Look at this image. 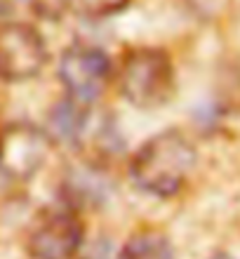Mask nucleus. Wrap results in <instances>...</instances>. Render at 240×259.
<instances>
[{"mask_svg": "<svg viewBox=\"0 0 240 259\" xmlns=\"http://www.w3.org/2000/svg\"><path fill=\"white\" fill-rule=\"evenodd\" d=\"M113 78V66L106 52L87 42H73L59 59V80L73 102H99Z\"/></svg>", "mask_w": 240, "mask_h": 259, "instance_id": "obj_5", "label": "nucleus"}, {"mask_svg": "<svg viewBox=\"0 0 240 259\" xmlns=\"http://www.w3.org/2000/svg\"><path fill=\"white\" fill-rule=\"evenodd\" d=\"M55 149V137L26 120L0 130V175L12 182L35 177Z\"/></svg>", "mask_w": 240, "mask_h": 259, "instance_id": "obj_4", "label": "nucleus"}, {"mask_svg": "<svg viewBox=\"0 0 240 259\" xmlns=\"http://www.w3.org/2000/svg\"><path fill=\"white\" fill-rule=\"evenodd\" d=\"M210 259H233V257H231V254H226V252H214Z\"/></svg>", "mask_w": 240, "mask_h": 259, "instance_id": "obj_9", "label": "nucleus"}, {"mask_svg": "<svg viewBox=\"0 0 240 259\" xmlns=\"http://www.w3.org/2000/svg\"><path fill=\"white\" fill-rule=\"evenodd\" d=\"M130 3L132 0H66V7L85 19H106L120 14Z\"/></svg>", "mask_w": 240, "mask_h": 259, "instance_id": "obj_8", "label": "nucleus"}, {"mask_svg": "<svg viewBox=\"0 0 240 259\" xmlns=\"http://www.w3.org/2000/svg\"><path fill=\"white\" fill-rule=\"evenodd\" d=\"M85 240V222L76 205L42 207L26 229V252L31 259H73Z\"/></svg>", "mask_w": 240, "mask_h": 259, "instance_id": "obj_3", "label": "nucleus"}, {"mask_svg": "<svg viewBox=\"0 0 240 259\" xmlns=\"http://www.w3.org/2000/svg\"><path fill=\"white\" fill-rule=\"evenodd\" d=\"M113 80L118 92L137 109H156L174 97L177 75L170 55L153 45H134L120 55Z\"/></svg>", "mask_w": 240, "mask_h": 259, "instance_id": "obj_2", "label": "nucleus"}, {"mask_svg": "<svg viewBox=\"0 0 240 259\" xmlns=\"http://www.w3.org/2000/svg\"><path fill=\"white\" fill-rule=\"evenodd\" d=\"M116 259H174V247L163 229L141 226L130 233Z\"/></svg>", "mask_w": 240, "mask_h": 259, "instance_id": "obj_7", "label": "nucleus"}, {"mask_svg": "<svg viewBox=\"0 0 240 259\" xmlns=\"http://www.w3.org/2000/svg\"><path fill=\"white\" fill-rule=\"evenodd\" d=\"M47 64V45L35 26L26 21L0 24V80H31Z\"/></svg>", "mask_w": 240, "mask_h": 259, "instance_id": "obj_6", "label": "nucleus"}, {"mask_svg": "<svg viewBox=\"0 0 240 259\" xmlns=\"http://www.w3.org/2000/svg\"><path fill=\"white\" fill-rule=\"evenodd\" d=\"M198 167V149L181 130H165L146 139L130 158L132 182L149 196L174 198Z\"/></svg>", "mask_w": 240, "mask_h": 259, "instance_id": "obj_1", "label": "nucleus"}]
</instances>
